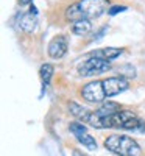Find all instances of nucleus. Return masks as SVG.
<instances>
[{
  "instance_id": "1a4fd4ad",
  "label": "nucleus",
  "mask_w": 145,
  "mask_h": 156,
  "mask_svg": "<svg viewBox=\"0 0 145 156\" xmlns=\"http://www.w3.org/2000/svg\"><path fill=\"white\" fill-rule=\"evenodd\" d=\"M70 30L76 36H84V34H87V33L92 31V23L89 20H78V22H73L72 23Z\"/></svg>"
},
{
  "instance_id": "4468645a",
  "label": "nucleus",
  "mask_w": 145,
  "mask_h": 156,
  "mask_svg": "<svg viewBox=\"0 0 145 156\" xmlns=\"http://www.w3.org/2000/svg\"><path fill=\"white\" fill-rule=\"evenodd\" d=\"M125 9H126V6H123V5H114V6H111L108 9V14L109 16H115V14H118V12L125 11Z\"/></svg>"
},
{
  "instance_id": "423d86ee",
  "label": "nucleus",
  "mask_w": 145,
  "mask_h": 156,
  "mask_svg": "<svg viewBox=\"0 0 145 156\" xmlns=\"http://www.w3.org/2000/svg\"><path fill=\"white\" fill-rule=\"evenodd\" d=\"M67 47H69L67 37L62 36V34L55 36L50 41V44H48V55H50V58H55V59L62 58L65 53H67Z\"/></svg>"
},
{
  "instance_id": "f8f14e48",
  "label": "nucleus",
  "mask_w": 145,
  "mask_h": 156,
  "mask_svg": "<svg viewBox=\"0 0 145 156\" xmlns=\"http://www.w3.org/2000/svg\"><path fill=\"white\" fill-rule=\"evenodd\" d=\"M69 111H70L73 115L80 117V119H84L86 114H87V111H86L83 106L78 105V103H75V101H70V103H69Z\"/></svg>"
},
{
  "instance_id": "20e7f679",
  "label": "nucleus",
  "mask_w": 145,
  "mask_h": 156,
  "mask_svg": "<svg viewBox=\"0 0 145 156\" xmlns=\"http://www.w3.org/2000/svg\"><path fill=\"white\" fill-rule=\"evenodd\" d=\"M81 95L89 103H103L108 98L106 92H104L103 81H90V83H87L81 89Z\"/></svg>"
},
{
  "instance_id": "0eeeda50",
  "label": "nucleus",
  "mask_w": 145,
  "mask_h": 156,
  "mask_svg": "<svg viewBox=\"0 0 145 156\" xmlns=\"http://www.w3.org/2000/svg\"><path fill=\"white\" fill-rule=\"evenodd\" d=\"M37 25V14H31V12H27L20 17V22H19V27L22 31L25 33H33L34 28Z\"/></svg>"
},
{
  "instance_id": "dca6fc26",
  "label": "nucleus",
  "mask_w": 145,
  "mask_h": 156,
  "mask_svg": "<svg viewBox=\"0 0 145 156\" xmlns=\"http://www.w3.org/2000/svg\"><path fill=\"white\" fill-rule=\"evenodd\" d=\"M28 12H31V14H37V9H36V6H34V5H31Z\"/></svg>"
},
{
  "instance_id": "f257e3e1",
  "label": "nucleus",
  "mask_w": 145,
  "mask_h": 156,
  "mask_svg": "<svg viewBox=\"0 0 145 156\" xmlns=\"http://www.w3.org/2000/svg\"><path fill=\"white\" fill-rule=\"evenodd\" d=\"M109 8V0H78L65 9V19L72 22L95 19Z\"/></svg>"
},
{
  "instance_id": "9b49d317",
  "label": "nucleus",
  "mask_w": 145,
  "mask_h": 156,
  "mask_svg": "<svg viewBox=\"0 0 145 156\" xmlns=\"http://www.w3.org/2000/svg\"><path fill=\"white\" fill-rule=\"evenodd\" d=\"M76 139L83 144V147H86V148H89V150H95V148H97L95 139L92 137L90 134H87V133H83V134H80V136H76Z\"/></svg>"
},
{
  "instance_id": "f03ea898",
  "label": "nucleus",
  "mask_w": 145,
  "mask_h": 156,
  "mask_svg": "<svg viewBox=\"0 0 145 156\" xmlns=\"http://www.w3.org/2000/svg\"><path fill=\"white\" fill-rule=\"evenodd\" d=\"M104 147L109 151L118 156H140L142 150L139 144L129 136L125 134H112L104 139Z\"/></svg>"
},
{
  "instance_id": "2eb2a0df",
  "label": "nucleus",
  "mask_w": 145,
  "mask_h": 156,
  "mask_svg": "<svg viewBox=\"0 0 145 156\" xmlns=\"http://www.w3.org/2000/svg\"><path fill=\"white\" fill-rule=\"evenodd\" d=\"M17 2H19V5H20V6H23V5H30V3L33 2V0H17Z\"/></svg>"
},
{
  "instance_id": "7ed1b4c3",
  "label": "nucleus",
  "mask_w": 145,
  "mask_h": 156,
  "mask_svg": "<svg viewBox=\"0 0 145 156\" xmlns=\"http://www.w3.org/2000/svg\"><path fill=\"white\" fill-rule=\"evenodd\" d=\"M109 67H111L109 61L97 58V56H90L89 59L83 61L80 66H78V72L83 76H90V75H95V73L106 72Z\"/></svg>"
},
{
  "instance_id": "ddd939ff",
  "label": "nucleus",
  "mask_w": 145,
  "mask_h": 156,
  "mask_svg": "<svg viewBox=\"0 0 145 156\" xmlns=\"http://www.w3.org/2000/svg\"><path fill=\"white\" fill-rule=\"evenodd\" d=\"M70 131H72V133L75 134V137H76V136L86 133V126H84L83 123H80V122H73V123H70Z\"/></svg>"
},
{
  "instance_id": "9d476101",
  "label": "nucleus",
  "mask_w": 145,
  "mask_h": 156,
  "mask_svg": "<svg viewBox=\"0 0 145 156\" xmlns=\"http://www.w3.org/2000/svg\"><path fill=\"white\" fill-rule=\"evenodd\" d=\"M53 66L51 64H42L41 69H39V76H41V80L44 84H48L50 83V78L53 75Z\"/></svg>"
},
{
  "instance_id": "6e6552de",
  "label": "nucleus",
  "mask_w": 145,
  "mask_h": 156,
  "mask_svg": "<svg viewBox=\"0 0 145 156\" xmlns=\"http://www.w3.org/2000/svg\"><path fill=\"white\" fill-rule=\"evenodd\" d=\"M122 48H115V47H106V48H101V50H97V51H92L90 56H97V58H101V59H106V61H111V59H115L118 55L122 53Z\"/></svg>"
},
{
  "instance_id": "f3484780",
  "label": "nucleus",
  "mask_w": 145,
  "mask_h": 156,
  "mask_svg": "<svg viewBox=\"0 0 145 156\" xmlns=\"http://www.w3.org/2000/svg\"><path fill=\"white\" fill-rule=\"evenodd\" d=\"M73 156H86V154H83L81 151H78V150H75L73 151Z\"/></svg>"
},
{
  "instance_id": "39448f33",
  "label": "nucleus",
  "mask_w": 145,
  "mask_h": 156,
  "mask_svg": "<svg viewBox=\"0 0 145 156\" xmlns=\"http://www.w3.org/2000/svg\"><path fill=\"white\" fill-rule=\"evenodd\" d=\"M103 86H104V92H106L108 97H112V95H117L126 90L129 87V83L122 76H111V78H106L103 80Z\"/></svg>"
}]
</instances>
